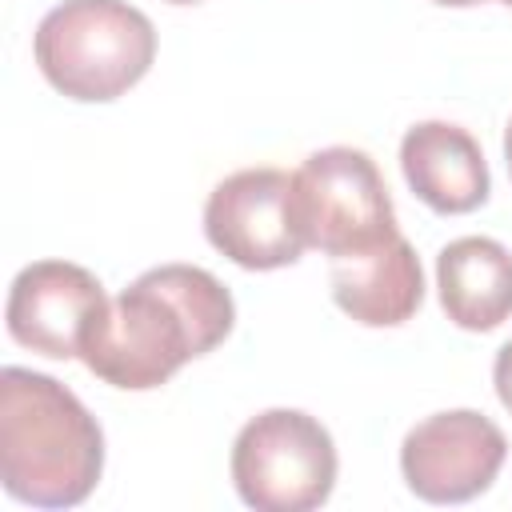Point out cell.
<instances>
[{"instance_id":"obj_1","label":"cell","mask_w":512,"mask_h":512,"mask_svg":"<svg viewBox=\"0 0 512 512\" xmlns=\"http://www.w3.org/2000/svg\"><path fill=\"white\" fill-rule=\"evenodd\" d=\"M232 324V292L208 268L160 264L100 308L80 360L112 388L148 392L168 384L188 360L224 344Z\"/></svg>"},{"instance_id":"obj_2","label":"cell","mask_w":512,"mask_h":512,"mask_svg":"<svg viewBox=\"0 0 512 512\" xmlns=\"http://www.w3.org/2000/svg\"><path fill=\"white\" fill-rule=\"evenodd\" d=\"M104 472V432L56 376L0 372V484L32 508H76Z\"/></svg>"},{"instance_id":"obj_3","label":"cell","mask_w":512,"mask_h":512,"mask_svg":"<svg viewBox=\"0 0 512 512\" xmlns=\"http://www.w3.org/2000/svg\"><path fill=\"white\" fill-rule=\"evenodd\" d=\"M40 76L68 100L124 96L156 60V28L128 0H64L32 36Z\"/></svg>"},{"instance_id":"obj_4","label":"cell","mask_w":512,"mask_h":512,"mask_svg":"<svg viewBox=\"0 0 512 512\" xmlns=\"http://www.w3.org/2000/svg\"><path fill=\"white\" fill-rule=\"evenodd\" d=\"M336 444L300 408L252 416L232 444V484L256 512H312L336 488Z\"/></svg>"},{"instance_id":"obj_5","label":"cell","mask_w":512,"mask_h":512,"mask_svg":"<svg viewBox=\"0 0 512 512\" xmlns=\"http://www.w3.org/2000/svg\"><path fill=\"white\" fill-rule=\"evenodd\" d=\"M296 196L308 248L328 260L364 256L400 236L388 184L364 148L332 144L312 152L296 168Z\"/></svg>"},{"instance_id":"obj_6","label":"cell","mask_w":512,"mask_h":512,"mask_svg":"<svg viewBox=\"0 0 512 512\" xmlns=\"http://www.w3.org/2000/svg\"><path fill=\"white\" fill-rule=\"evenodd\" d=\"M208 244L248 272H272L296 264L308 248L296 172L240 168L224 176L204 204Z\"/></svg>"},{"instance_id":"obj_7","label":"cell","mask_w":512,"mask_h":512,"mask_svg":"<svg viewBox=\"0 0 512 512\" xmlns=\"http://www.w3.org/2000/svg\"><path fill=\"white\" fill-rule=\"evenodd\" d=\"M508 456L504 432L476 408H448L408 428L400 444L404 484L428 504H464L492 488Z\"/></svg>"},{"instance_id":"obj_8","label":"cell","mask_w":512,"mask_h":512,"mask_svg":"<svg viewBox=\"0 0 512 512\" xmlns=\"http://www.w3.org/2000/svg\"><path fill=\"white\" fill-rule=\"evenodd\" d=\"M108 304L104 284L72 260H36L16 272L8 288V336L48 360H72L100 308Z\"/></svg>"},{"instance_id":"obj_9","label":"cell","mask_w":512,"mask_h":512,"mask_svg":"<svg viewBox=\"0 0 512 512\" xmlns=\"http://www.w3.org/2000/svg\"><path fill=\"white\" fill-rule=\"evenodd\" d=\"M408 188L440 216H464L488 200V164L476 136L448 120H420L400 140Z\"/></svg>"},{"instance_id":"obj_10","label":"cell","mask_w":512,"mask_h":512,"mask_svg":"<svg viewBox=\"0 0 512 512\" xmlns=\"http://www.w3.org/2000/svg\"><path fill=\"white\" fill-rule=\"evenodd\" d=\"M328 280L336 308L364 328H396L416 316L424 300L420 256L412 252L404 232L364 256L328 260Z\"/></svg>"},{"instance_id":"obj_11","label":"cell","mask_w":512,"mask_h":512,"mask_svg":"<svg viewBox=\"0 0 512 512\" xmlns=\"http://www.w3.org/2000/svg\"><path fill=\"white\" fill-rule=\"evenodd\" d=\"M436 292L464 332H492L512 316V252L492 236H460L436 256Z\"/></svg>"},{"instance_id":"obj_12","label":"cell","mask_w":512,"mask_h":512,"mask_svg":"<svg viewBox=\"0 0 512 512\" xmlns=\"http://www.w3.org/2000/svg\"><path fill=\"white\" fill-rule=\"evenodd\" d=\"M492 384H496V396L500 404L512 412V340L496 352V364H492Z\"/></svg>"},{"instance_id":"obj_13","label":"cell","mask_w":512,"mask_h":512,"mask_svg":"<svg viewBox=\"0 0 512 512\" xmlns=\"http://www.w3.org/2000/svg\"><path fill=\"white\" fill-rule=\"evenodd\" d=\"M504 164H508V176H512V120L504 128Z\"/></svg>"},{"instance_id":"obj_14","label":"cell","mask_w":512,"mask_h":512,"mask_svg":"<svg viewBox=\"0 0 512 512\" xmlns=\"http://www.w3.org/2000/svg\"><path fill=\"white\" fill-rule=\"evenodd\" d=\"M432 4H444V8H472V4H484V0H432Z\"/></svg>"},{"instance_id":"obj_15","label":"cell","mask_w":512,"mask_h":512,"mask_svg":"<svg viewBox=\"0 0 512 512\" xmlns=\"http://www.w3.org/2000/svg\"><path fill=\"white\" fill-rule=\"evenodd\" d=\"M164 4H200V0H164Z\"/></svg>"},{"instance_id":"obj_16","label":"cell","mask_w":512,"mask_h":512,"mask_svg":"<svg viewBox=\"0 0 512 512\" xmlns=\"http://www.w3.org/2000/svg\"><path fill=\"white\" fill-rule=\"evenodd\" d=\"M500 4H508V8H512V0H500Z\"/></svg>"}]
</instances>
